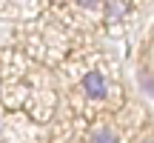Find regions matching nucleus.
I'll return each instance as SVG.
<instances>
[{"label": "nucleus", "mask_w": 154, "mask_h": 143, "mask_svg": "<svg viewBox=\"0 0 154 143\" xmlns=\"http://www.w3.org/2000/svg\"><path fill=\"white\" fill-rule=\"evenodd\" d=\"M83 92H86V97H91V100H103L106 94H109L106 75H103V72H97V69L86 72V75H83Z\"/></svg>", "instance_id": "nucleus-1"}, {"label": "nucleus", "mask_w": 154, "mask_h": 143, "mask_svg": "<svg viewBox=\"0 0 154 143\" xmlns=\"http://www.w3.org/2000/svg\"><path fill=\"white\" fill-rule=\"evenodd\" d=\"M137 83H140V89H143L149 97H154V75L149 69H140V75H137Z\"/></svg>", "instance_id": "nucleus-2"}, {"label": "nucleus", "mask_w": 154, "mask_h": 143, "mask_svg": "<svg viewBox=\"0 0 154 143\" xmlns=\"http://www.w3.org/2000/svg\"><path fill=\"white\" fill-rule=\"evenodd\" d=\"M88 138H91V140H117V132L109 129V126H103V129H91Z\"/></svg>", "instance_id": "nucleus-3"}, {"label": "nucleus", "mask_w": 154, "mask_h": 143, "mask_svg": "<svg viewBox=\"0 0 154 143\" xmlns=\"http://www.w3.org/2000/svg\"><path fill=\"white\" fill-rule=\"evenodd\" d=\"M106 14H109V20H120V17H123L120 0H106Z\"/></svg>", "instance_id": "nucleus-4"}, {"label": "nucleus", "mask_w": 154, "mask_h": 143, "mask_svg": "<svg viewBox=\"0 0 154 143\" xmlns=\"http://www.w3.org/2000/svg\"><path fill=\"white\" fill-rule=\"evenodd\" d=\"M77 3H80L83 9H97V6H103V0H77Z\"/></svg>", "instance_id": "nucleus-5"}]
</instances>
